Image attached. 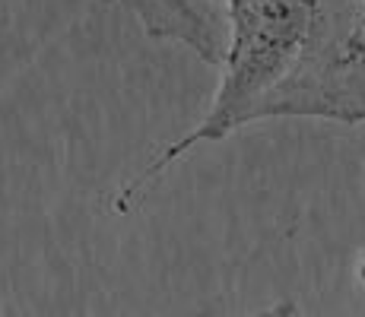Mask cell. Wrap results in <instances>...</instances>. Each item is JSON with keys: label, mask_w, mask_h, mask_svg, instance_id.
Here are the masks:
<instances>
[{"label": "cell", "mask_w": 365, "mask_h": 317, "mask_svg": "<svg viewBox=\"0 0 365 317\" xmlns=\"http://www.w3.org/2000/svg\"><path fill=\"white\" fill-rule=\"evenodd\" d=\"M207 118L128 185V213L172 159L264 118L365 124V0H238L232 48Z\"/></svg>", "instance_id": "cell-1"}, {"label": "cell", "mask_w": 365, "mask_h": 317, "mask_svg": "<svg viewBox=\"0 0 365 317\" xmlns=\"http://www.w3.org/2000/svg\"><path fill=\"white\" fill-rule=\"evenodd\" d=\"M150 35L187 45L197 58L222 67L232 48L238 0H115Z\"/></svg>", "instance_id": "cell-2"}, {"label": "cell", "mask_w": 365, "mask_h": 317, "mask_svg": "<svg viewBox=\"0 0 365 317\" xmlns=\"http://www.w3.org/2000/svg\"><path fill=\"white\" fill-rule=\"evenodd\" d=\"M255 317H302V314H299V308H296V305L283 301V305H273V308H267V311L255 314Z\"/></svg>", "instance_id": "cell-3"}, {"label": "cell", "mask_w": 365, "mask_h": 317, "mask_svg": "<svg viewBox=\"0 0 365 317\" xmlns=\"http://www.w3.org/2000/svg\"><path fill=\"white\" fill-rule=\"evenodd\" d=\"M359 276H362V283H365V257H362V264H359Z\"/></svg>", "instance_id": "cell-4"}]
</instances>
